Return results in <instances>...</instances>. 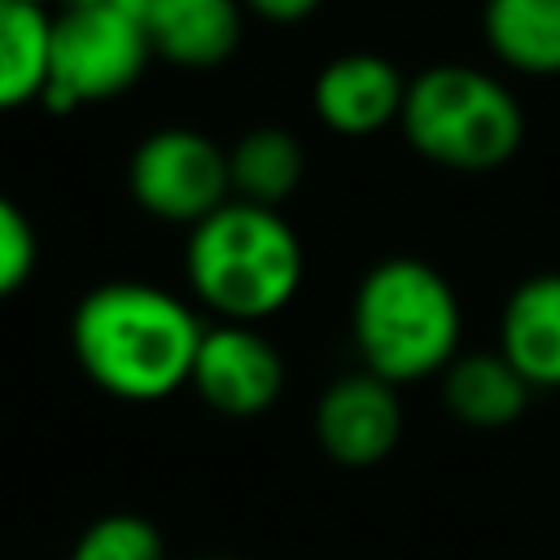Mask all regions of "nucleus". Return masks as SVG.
<instances>
[{"label":"nucleus","instance_id":"nucleus-1","mask_svg":"<svg viewBox=\"0 0 560 560\" xmlns=\"http://www.w3.org/2000/svg\"><path fill=\"white\" fill-rule=\"evenodd\" d=\"M206 324L192 306L144 280H105L70 315L83 376L122 402H158L188 385Z\"/></svg>","mask_w":560,"mask_h":560},{"label":"nucleus","instance_id":"nucleus-2","mask_svg":"<svg viewBox=\"0 0 560 560\" xmlns=\"http://www.w3.org/2000/svg\"><path fill=\"white\" fill-rule=\"evenodd\" d=\"M459 324L451 280L416 254L372 262L350 302L354 354L389 385H416L446 372L459 354Z\"/></svg>","mask_w":560,"mask_h":560},{"label":"nucleus","instance_id":"nucleus-3","mask_svg":"<svg viewBox=\"0 0 560 560\" xmlns=\"http://www.w3.org/2000/svg\"><path fill=\"white\" fill-rule=\"evenodd\" d=\"M302 241L271 206L228 197L214 214L188 228L184 276L228 324H258L284 311L302 289Z\"/></svg>","mask_w":560,"mask_h":560},{"label":"nucleus","instance_id":"nucleus-4","mask_svg":"<svg viewBox=\"0 0 560 560\" xmlns=\"http://www.w3.org/2000/svg\"><path fill=\"white\" fill-rule=\"evenodd\" d=\"M398 127L424 162L464 175L508 166L525 140L521 101L494 74L459 61L407 79Z\"/></svg>","mask_w":560,"mask_h":560},{"label":"nucleus","instance_id":"nucleus-5","mask_svg":"<svg viewBox=\"0 0 560 560\" xmlns=\"http://www.w3.org/2000/svg\"><path fill=\"white\" fill-rule=\"evenodd\" d=\"M153 48L144 22L122 9L61 4L48 35V83L44 105L57 114L114 101L136 88Z\"/></svg>","mask_w":560,"mask_h":560},{"label":"nucleus","instance_id":"nucleus-6","mask_svg":"<svg viewBox=\"0 0 560 560\" xmlns=\"http://www.w3.org/2000/svg\"><path fill=\"white\" fill-rule=\"evenodd\" d=\"M131 201L162 223H201L232 197L228 149L197 127H158L127 158Z\"/></svg>","mask_w":560,"mask_h":560},{"label":"nucleus","instance_id":"nucleus-7","mask_svg":"<svg viewBox=\"0 0 560 560\" xmlns=\"http://www.w3.org/2000/svg\"><path fill=\"white\" fill-rule=\"evenodd\" d=\"M188 385L214 416L249 420L276 407L284 389V359L254 324L219 319L201 332Z\"/></svg>","mask_w":560,"mask_h":560},{"label":"nucleus","instance_id":"nucleus-8","mask_svg":"<svg viewBox=\"0 0 560 560\" xmlns=\"http://www.w3.org/2000/svg\"><path fill=\"white\" fill-rule=\"evenodd\" d=\"M319 451L341 468H372L381 464L402 438V402L398 385L381 381L376 372H346L337 376L311 416Z\"/></svg>","mask_w":560,"mask_h":560},{"label":"nucleus","instance_id":"nucleus-9","mask_svg":"<svg viewBox=\"0 0 560 560\" xmlns=\"http://www.w3.org/2000/svg\"><path fill=\"white\" fill-rule=\"evenodd\" d=\"M402 96H407V79L402 70L381 57V52H341L332 57L311 88V105L315 118L337 131V136H376L389 122L402 118Z\"/></svg>","mask_w":560,"mask_h":560},{"label":"nucleus","instance_id":"nucleus-10","mask_svg":"<svg viewBox=\"0 0 560 560\" xmlns=\"http://www.w3.org/2000/svg\"><path fill=\"white\" fill-rule=\"evenodd\" d=\"M140 22L153 57L179 70H214L241 44V0H149Z\"/></svg>","mask_w":560,"mask_h":560},{"label":"nucleus","instance_id":"nucleus-11","mask_svg":"<svg viewBox=\"0 0 560 560\" xmlns=\"http://www.w3.org/2000/svg\"><path fill=\"white\" fill-rule=\"evenodd\" d=\"M499 354L534 389H560V271H538L508 293Z\"/></svg>","mask_w":560,"mask_h":560},{"label":"nucleus","instance_id":"nucleus-12","mask_svg":"<svg viewBox=\"0 0 560 560\" xmlns=\"http://www.w3.org/2000/svg\"><path fill=\"white\" fill-rule=\"evenodd\" d=\"M534 385L499 354H455L442 372V402L446 411L468 429H508L525 416Z\"/></svg>","mask_w":560,"mask_h":560},{"label":"nucleus","instance_id":"nucleus-13","mask_svg":"<svg viewBox=\"0 0 560 560\" xmlns=\"http://www.w3.org/2000/svg\"><path fill=\"white\" fill-rule=\"evenodd\" d=\"M306 175V149L302 140L280 122H258L228 149V179L236 201L271 206L280 210Z\"/></svg>","mask_w":560,"mask_h":560},{"label":"nucleus","instance_id":"nucleus-14","mask_svg":"<svg viewBox=\"0 0 560 560\" xmlns=\"http://www.w3.org/2000/svg\"><path fill=\"white\" fill-rule=\"evenodd\" d=\"M486 48L521 74H560V0H486Z\"/></svg>","mask_w":560,"mask_h":560},{"label":"nucleus","instance_id":"nucleus-15","mask_svg":"<svg viewBox=\"0 0 560 560\" xmlns=\"http://www.w3.org/2000/svg\"><path fill=\"white\" fill-rule=\"evenodd\" d=\"M48 35H52L48 9L0 0V109H18L44 96Z\"/></svg>","mask_w":560,"mask_h":560},{"label":"nucleus","instance_id":"nucleus-16","mask_svg":"<svg viewBox=\"0 0 560 560\" xmlns=\"http://www.w3.org/2000/svg\"><path fill=\"white\" fill-rule=\"evenodd\" d=\"M66 560H166V542L149 516L105 512L74 538Z\"/></svg>","mask_w":560,"mask_h":560},{"label":"nucleus","instance_id":"nucleus-17","mask_svg":"<svg viewBox=\"0 0 560 560\" xmlns=\"http://www.w3.org/2000/svg\"><path fill=\"white\" fill-rule=\"evenodd\" d=\"M35 258H39V241L26 210L0 192V302L31 280Z\"/></svg>","mask_w":560,"mask_h":560},{"label":"nucleus","instance_id":"nucleus-18","mask_svg":"<svg viewBox=\"0 0 560 560\" xmlns=\"http://www.w3.org/2000/svg\"><path fill=\"white\" fill-rule=\"evenodd\" d=\"M241 4L271 26H293V22H306L324 0H241Z\"/></svg>","mask_w":560,"mask_h":560},{"label":"nucleus","instance_id":"nucleus-19","mask_svg":"<svg viewBox=\"0 0 560 560\" xmlns=\"http://www.w3.org/2000/svg\"><path fill=\"white\" fill-rule=\"evenodd\" d=\"M61 4H101V9H122V13H144L149 9V0H61Z\"/></svg>","mask_w":560,"mask_h":560},{"label":"nucleus","instance_id":"nucleus-20","mask_svg":"<svg viewBox=\"0 0 560 560\" xmlns=\"http://www.w3.org/2000/svg\"><path fill=\"white\" fill-rule=\"evenodd\" d=\"M22 4H35V9H48L52 0H22Z\"/></svg>","mask_w":560,"mask_h":560},{"label":"nucleus","instance_id":"nucleus-21","mask_svg":"<svg viewBox=\"0 0 560 560\" xmlns=\"http://www.w3.org/2000/svg\"><path fill=\"white\" fill-rule=\"evenodd\" d=\"M201 560H236V556H201Z\"/></svg>","mask_w":560,"mask_h":560}]
</instances>
